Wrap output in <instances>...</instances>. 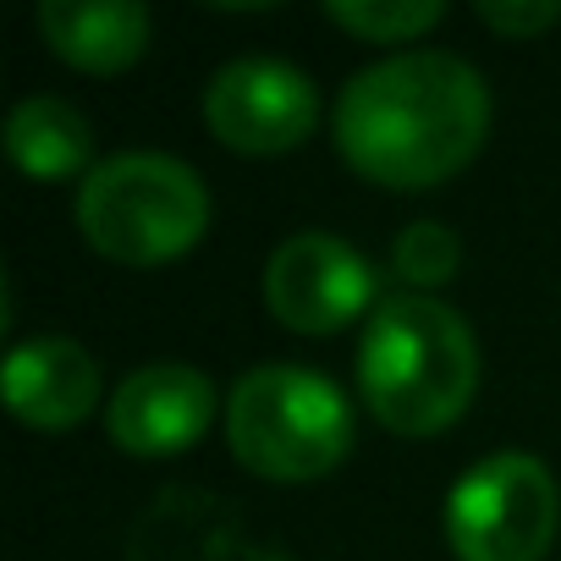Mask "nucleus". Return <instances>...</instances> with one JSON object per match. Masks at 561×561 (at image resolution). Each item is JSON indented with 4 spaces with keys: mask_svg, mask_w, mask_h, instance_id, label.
<instances>
[{
    "mask_svg": "<svg viewBox=\"0 0 561 561\" xmlns=\"http://www.w3.org/2000/svg\"><path fill=\"white\" fill-rule=\"evenodd\" d=\"M100 402V364L72 336H28L7 353V408L34 430H72Z\"/></svg>",
    "mask_w": 561,
    "mask_h": 561,
    "instance_id": "9",
    "label": "nucleus"
},
{
    "mask_svg": "<svg viewBox=\"0 0 561 561\" xmlns=\"http://www.w3.org/2000/svg\"><path fill=\"white\" fill-rule=\"evenodd\" d=\"M358 391L397 435H435L457 424L479 391V342L457 309L424 293L375 304L358 342Z\"/></svg>",
    "mask_w": 561,
    "mask_h": 561,
    "instance_id": "2",
    "label": "nucleus"
},
{
    "mask_svg": "<svg viewBox=\"0 0 561 561\" xmlns=\"http://www.w3.org/2000/svg\"><path fill=\"white\" fill-rule=\"evenodd\" d=\"M473 18L501 39H534V34L561 23V7L556 0H479Z\"/></svg>",
    "mask_w": 561,
    "mask_h": 561,
    "instance_id": "14",
    "label": "nucleus"
},
{
    "mask_svg": "<svg viewBox=\"0 0 561 561\" xmlns=\"http://www.w3.org/2000/svg\"><path fill=\"white\" fill-rule=\"evenodd\" d=\"M369 304H375V264L331 231H298L264 264V309L287 331L331 336L358 314H375Z\"/></svg>",
    "mask_w": 561,
    "mask_h": 561,
    "instance_id": "7",
    "label": "nucleus"
},
{
    "mask_svg": "<svg viewBox=\"0 0 561 561\" xmlns=\"http://www.w3.org/2000/svg\"><path fill=\"white\" fill-rule=\"evenodd\" d=\"M34 23L78 72H122L149 50V7L138 0H39Z\"/></svg>",
    "mask_w": 561,
    "mask_h": 561,
    "instance_id": "10",
    "label": "nucleus"
},
{
    "mask_svg": "<svg viewBox=\"0 0 561 561\" xmlns=\"http://www.w3.org/2000/svg\"><path fill=\"white\" fill-rule=\"evenodd\" d=\"M325 18L358 39H375V45H408L419 34H430L446 7L440 0H331Z\"/></svg>",
    "mask_w": 561,
    "mask_h": 561,
    "instance_id": "12",
    "label": "nucleus"
},
{
    "mask_svg": "<svg viewBox=\"0 0 561 561\" xmlns=\"http://www.w3.org/2000/svg\"><path fill=\"white\" fill-rule=\"evenodd\" d=\"M226 440L259 479L304 484L353 451V408L320 369L259 364L226 397Z\"/></svg>",
    "mask_w": 561,
    "mask_h": 561,
    "instance_id": "4",
    "label": "nucleus"
},
{
    "mask_svg": "<svg viewBox=\"0 0 561 561\" xmlns=\"http://www.w3.org/2000/svg\"><path fill=\"white\" fill-rule=\"evenodd\" d=\"M209 419H215V386L193 364H144L116 386L105 408L111 440L133 457L187 451L209 430Z\"/></svg>",
    "mask_w": 561,
    "mask_h": 561,
    "instance_id": "8",
    "label": "nucleus"
},
{
    "mask_svg": "<svg viewBox=\"0 0 561 561\" xmlns=\"http://www.w3.org/2000/svg\"><path fill=\"white\" fill-rule=\"evenodd\" d=\"M457 259H462V242L440 220H413L391 242V264H397L402 280H413V287H440V280H451Z\"/></svg>",
    "mask_w": 561,
    "mask_h": 561,
    "instance_id": "13",
    "label": "nucleus"
},
{
    "mask_svg": "<svg viewBox=\"0 0 561 561\" xmlns=\"http://www.w3.org/2000/svg\"><path fill=\"white\" fill-rule=\"evenodd\" d=\"M342 160L380 187H435L490 138L484 78L446 50H397L347 78L331 111Z\"/></svg>",
    "mask_w": 561,
    "mask_h": 561,
    "instance_id": "1",
    "label": "nucleus"
},
{
    "mask_svg": "<svg viewBox=\"0 0 561 561\" xmlns=\"http://www.w3.org/2000/svg\"><path fill=\"white\" fill-rule=\"evenodd\" d=\"M314 78L280 56H237L204 89L209 133L237 154H280L314 133Z\"/></svg>",
    "mask_w": 561,
    "mask_h": 561,
    "instance_id": "6",
    "label": "nucleus"
},
{
    "mask_svg": "<svg viewBox=\"0 0 561 561\" xmlns=\"http://www.w3.org/2000/svg\"><path fill=\"white\" fill-rule=\"evenodd\" d=\"M78 231L111 264L154 270L187 253L209 226V187L198 171L160 149H127L100 160L72 198Z\"/></svg>",
    "mask_w": 561,
    "mask_h": 561,
    "instance_id": "3",
    "label": "nucleus"
},
{
    "mask_svg": "<svg viewBox=\"0 0 561 561\" xmlns=\"http://www.w3.org/2000/svg\"><path fill=\"white\" fill-rule=\"evenodd\" d=\"M561 490L528 451H490L446 495V539L457 561H539L556 539Z\"/></svg>",
    "mask_w": 561,
    "mask_h": 561,
    "instance_id": "5",
    "label": "nucleus"
},
{
    "mask_svg": "<svg viewBox=\"0 0 561 561\" xmlns=\"http://www.w3.org/2000/svg\"><path fill=\"white\" fill-rule=\"evenodd\" d=\"M7 154L34 176V182H61V176H89L94 154V127L89 116L61 100V94H28L7 116Z\"/></svg>",
    "mask_w": 561,
    "mask_h": 561,
    "instance_id": "11",
    "label": "nucleus"
}]
</instances>
